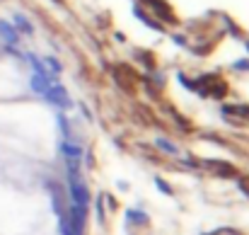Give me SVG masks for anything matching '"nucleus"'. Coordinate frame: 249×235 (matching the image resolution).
<instances>
[{"label":"nucleus","instance_id":"nucleus-1","mask_svg":"<svg viewBox=\"0 0 249 235\" xmlns=\"http://www.w3.org/2000/svg\"><path fill=\"white\" fill-rule=\"evenodd\" d=\"M68 192H71V204H73V206H83V209H87V204H89V189H87L85 179L75 172V170H71Z\"/></svg>","mask_w":249,"mask_h":235},{"label":"nucleus","instance_id":"nucleus-2","mask_svg":"<svg viewBox=\"0 0 249 235\" xmlns=\"http://www.w3.org/2000/svg\"><path fill=\"white\" fill-rule=\"evenodd\" d=\"M49 99H53V102H58V107H68V95H66V90L61 87V85H51L46 92H44Z\"/></svg>","mask_w":249,"mask_h":235},{"label":"nucleus","instance_id":"nucleus-3","mask_svg":"<svg viewBox=\"0 0 249 235\" xmlns=\"http://www.w3.org/2000/svg\"><path fill=\"white\" fill-rule=\"evenodd\" d=\"M213 167H215V172L223 175V177H237V170H235L232 165H225V162H220V160H213Z\"/></svg>","mask_w":249,"mask_h":235},{"label":"nucleus","instance_id":"nucleus-4","mask_svg":"<svg viewBox=\"0 0 249 235\" xmlns=\"http://www.w3.org/2000/svg\"><path fill=\"white\" fill-rule=\"evenodd\" d=\"M0 34L5 37V41L17 44V32H15V27H10L7 22H0Z\"/></svg>","mask_w":249,"mask_h":235},{"label":"nucleus","instance_id":"nucleus-5","mask_svg":"<svg viewBox=\"0 0 249 235\" xmlns=\"http://www.w3.org/2000/svg\"><path fill=\"white\" fill-rule=\"evenodd\" d=\"M223 112H225V114H240V117L249 119V107H245V104H240V107H225Z\"/></svg>","mask_w":249,"mask_h":235},{"label":"nucleus","instance_id":"nucleus-6","mask_svg":"<svg viewBox=\"0 0 249 235\" xmlns=\"http://www.w3.org/2000/svg\"><path fill=\"white\" fill-rule=\"evenodd\" d=\"M158 148H162L165 153H172V156L177 153V146H172V143H169V141H165V138H160V141H158Z\"/></svg>","mask_w":249,"mask_h":235},{"label":"nucleus","instance_id":"nucleus-7","mask_svg":"<svg viewBox=\"0 0 249 235\" xmlns=\"http://www.w3.org/2000/svg\"><path fill=\"white\" fill-rule=\"evenodd\" d=\"M128 218H136L133 223H145V221H148L145 214H141V211H128Z\"/></svg>","mask_w":249,"mask_h":235},{"label":"nucleus","instance_id":"nucleus-8","mask_svg":"<svg viewBox=\"0 0 249 235\" xmlns=\"http://www.w3.org/2000/svg\"><path fill=\"white\" fill-rule=\"evenodd\" d=\"M155 184H158V189L162 192V194H167V196H172V187H167L165 179H155Z\"/></svg>","mask_w":249,"mask_h":235},{"label":"nucleus","instance_id":"nucleus-9","mask_svg":"<svg viewBox=\"0 0 249 235\" xmlns=\"http://www.w3.org/2000/svg\"><path fill=\"white\" fill-rule=\"evenodd\" d=\"M15 22L19 24V29H22V32H32V27H29V22H27L24 17H19V15H17V17H15Z\"/></svg>","mask_w":249,"mask_h":235},{"label":"nucleus","instance_id":"nucleus-10","mask_svg":"<svg viewBox=\"0 0 249 235\" xmlns=\"http://www.w3.org/2000/svg\"><path fill=\"white\" fill-rule=\"evenodd\" d=\"M235 66H237V68H240V71H245V68H249V61H237V63H235Z\"/></svg>","mask_w":249,"mask_h":235}]
</instances>
